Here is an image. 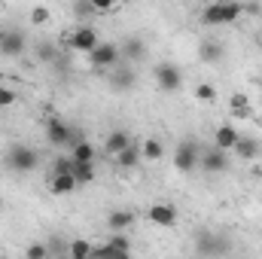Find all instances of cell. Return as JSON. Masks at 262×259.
<instances>
[{"label": "cell", "mask_w": 262, "mask_h": 259, "mask_svg": "<svg viewBox=\"0 0 262 259\" xmlns=\"http://www.w3.org/2000/svg\"><path fill=\"white\" fill-rule=\"evenodd\" d=\"M241 12H244L241 3H207L201 9V21L204 25H235Z\"/></svg>", "instance_id": "6da1fadb"}, {"label": "cell", "mask_w": 262, "mask_h": 259, "mask_svg": "<svg viewBox=\"0 0 262 259\" xmlns=\"http://www.w3.org/2000/svg\"><path fill=\"white\" fill-rule=\"evenodd\" d=\"M6 162H9V168H12L15 174H28V171H34V168L40 165V156H37V149L28 146V143H12L9 153H6Z\"/></svg>", "instance_id": "7a4b0ae2"}, {"label": "cell", "mask_w": 262, "mask_h": 259, "mask_svg": "<svg viewBox=\"0 0 262 259\" xmlns=\"http://www.w3.org/2000/svg\"><path fill=\"white\" fill-rule=\"evenodd\" d=\"M198 159H201L198 143L195 140H183V143L177 146V153H174V168H177L180 174H192L198 168Z\"/></svg>", "instance_id": "3957f363"}, {"label": "cell", "mask_w": 262, "mask_h": 259, "mask_svg": "<svg viewBox=\"0 0 262 259\" xmlns=\"http://www.w3.org/2000/svg\"><path fill=\"white\" fill-rule=\"evenodd\" d=\"M67 43H70V49H79V52H89V55L101 46L98 31H95L92 25H76V31L67 37Z\"/></svg>", "instance_id": "277c9868"}, {"label": "cell", "mask_w": 262, "mask_h": 259, "mask_svg": "<svg viewBox=\"0 0 262 259\" xmlns=\"http://www.w3.org/2000/svg\"><path fill=\"white\" fill-rule=\"evenodd\" d=\"M156 82H159L162 92H177V89L183 85V73H180L177 64L162 61V64H156Z\"/></svg>", "instance_id": "5b68a950"}, {"label": "cell", "mask_w": 262, "mask_h": 259, "mask_svg": "<svg viewBox=\"0 0 262 259\" xmlns=\"http://www.w3.org/2000/svg\"><path fill=\"white\" fill-rule=\"evenodd\" d=\"M119 58H122V49H119L116 43H101V46L89 55L92 67H98V70H110V67L116 64Z\"/></svg>", "instance_id": "8992f818"}, {"label": "cell", "mask_w": 262, "mask_h": 259, "mask_svg": "<svg viewBox=\"0 0 262 259\" xmlns=\"http://www.w3.org/2000/svg\"><path fill=\"white\" fill-rule=\"evenodd\" d=\"M25 49H28V40H25L21 31H0V52H3V55L18 58Z\"/></svg>", "instance_id": "52a82bcc"}, {"label": "cell", "mask_w": 262, "mask_h": 259, "mask_svg": "<svg viewBox=\"0 0 262 259\" xmlns=\"http://www.w3.org/2000/svg\"><path fill=\"white\" fill-rule=\"evenodd\" d=\"M149 220H152L156 226H162V229H171V226H177L180 213H177L174 204H168V201H156V204L149 207Z\"/></svg>", "instance_id": "ba28073f"}, {"label": "cell", "mask_w": 262, "mask_h": 259, "mask_svg": "<svg viewBox=\"0 0 262 259\" xmlns=\"http://www.w3.org/2000/svg\"><path fill=\"white\" fill-rule=\"evenodd\" d=\"M198 165H201V168H204L207 174H223V171L229 168V156L210 146V149H204V153H201V159H198Z\"/></svg>", "instance_id": "9c48e42d"}, {"label": "cell", "mask_w": 262, "mask_h": 259, "mask_svg": "<svg viewBox=\"0 0 262 259\" xmlns=\"http://www.w3.org/2000/svg\"><path fill=\"white\" fill-rule=\"evenodd\" d=\"M238 140H241V134L235 125H220V128L213 131V149H220V153H229V149H235L238 146Z\"/></svg>", "instance_id": "30bf717a"}, {"label": "cell", "mask_w": 262, "mask_h": 259, "mask_svg": "<svg viewBox=\"0 0 262 259\" xmlns=\"http://www.w3.org/2000/svg\"><path fill=\"white\" fill-rule=\"evenodd\" d=\"M46 140H49L52 146H67V140H70V125H67L64 119H58V116L46 119Z\"/></svg>", "instance_id": "8fae6325"}, {"label": "cell", "mask_w": 262, "mask_h": 259, "mask_svg": "<svg viewBox=\"0 0 262 259\" xmlns=\"http://www.w3.org/2000/svg\"><path fill=\"white\" fill-rule=\"evenodd\" d=\"M134 210H125V207H119V210H113L110 217H107V226L113 229V235H128L131 226H134Z\"/></svg>", "instance_id": "7c38bea8"}, {"label": "cell", "mask_w": 262, "mask_h": 259, "mask_svg": "<svg viewBox=\"0 0 262 259\" xmlns=\"http://www.w3.org/2000/svg\"><path fill=\"white\" fill-rule=\"evenodd\" d=\"M125 146H131V134H128V131H122V128L110 131V134H107V140H104V153H107V156H113V159H116Z\"/></svg>", "instance_id": "4fadbf2b"}, {"label": "cell", "mask_w": 262, "mask_h": 259, "mask_svg": "<svg viewBox=\"0 0 262 259\" xmlns=\"http://www.w3.org/2000/svg\"><path fill=\"white\" fill-rule=\"evenodd\" d=\"M140 159H143V156H140V143H131V146H125V149L116 156V165H119L122 171H134V168L140 165Z\"/></svg>", "instance_id": "5bb4252c"}, {"label": "cell", "mask_w": 262, "mask_h": 259, "mask_svg": "<svg viewBox=\"0 0 262 259\" xmlns=\"http://www.w3.org/2000/svg\"><path fill=\"white\" fill-rule=\"evenodd\" d=\"M229 104H232V116H235V119H253V107H250V98H247L244 92L232 95Z\"/></svg>", "instance_id": "9a60e30c"}, {"label": "cell", "mask_w": 262, "mask_h": 259, "mask_svg": "<svg viewBox=\"0 0 262 259\" xmlns=\"http://www.w3.org/2000/svg\"><path fill=\"white\" fill-rule=\"evenodd\" d=\"M92 256H95L92 241H85V238H73V241L67 244V259H92Z\"/></svg>", "instance_id": "2e32d148"}, {"label": "cell", "mask_w": 262, "mask_h": 259, "mask_svg": "<svg viewBox=\"0 0 262 259\" xmlns=\"http://www.w3.org/2000/svg\"><path fill=\"white\" fill-rule=\"evenodd\" d=\"M140 156H143L146 162H159V159L165 156V146H162V140H159V137H146V140L140 143Z\"/></svg>", "instance_id": "e0dca14e"}, {"label": "cell", "mask_w": 262, "mask_h": 259, "mask_svg": "<svg viewBox=\"0 0 262 259\" xmlns=\"http://www.w3.org/2000/svg\"><path fill=\"white\" fill-rule=\"evenodd\" d=\"M98 177V171H95V162H73V180H76V186H85V183H92Z\"/></svg>", "instance_id": "ac0fdd59"}, {"label": "cell", "mask_w": 262, "mask_h": 259, "mask_svg": "<svg viewBox=\"0 0 262 259\" xmlns=\"http://www.w3.org/2000/svg\"><path fill=\"white\" fill-rule=\"evenodd\" d=\"M49 189H52V195H70L76 189V180H73V174H58L49 180Z\"/></svg>", "instance_id": "d6986e66"}, {"label": "cell", "mask_w": 262, "mask_h": 259, "mask_svg": "<svg viewBox=\"0 0 262 259\" xmlns=\"http://www.w3.org/2000/svg\"><path fill=\"white\" fill-rule=\"evenodd\" d=\"M70 159H73V162H82V165H85V162H95V143L82 140L79 146L70 149Z\"/></svg>", "instance_id": "ffe728a7"}, {"label": "cell", "mask_w": 262, "mask_h": 259, "mask_svg": "<svg viewBox=\"0 0 262 259\" xmlns=\"http://www.w3.org/2000/svg\"><path fill=\"white\" fill-rule=\"evenodd\" d=\"M235 153H238L241 159H247V162H250V159H256V156H259V143H256V140H250V137H241V140H238V146H235Z\"/></svg>", "instance_id": "44dd1931"}, {"label": "cell", "mask_w": 262, "mask_h": 259, "mask_svg": "<svg viewBox=\"0 0 262 259\" xmlns=\"http://www.w3.org/2000/svg\"><path fill=\"white\" fill-rule=\"evenodd\" d=\"M92 259H131V253L116 250V247H110V244H104V247H95V256H92Z\"/></svg>", "instance_id": "7402d4cb"}, {"label": "cell", "mask_w": 262, "mask_h": 259, "mask_svg": "<svg viewBox=\"0 0 262 259\" xmlns=\"http://www.w3.org/2000/svg\"><path fill=\"white\" fill-rule=\"evenodd\" d=\"M195 98L201 101V104H213V101H216V89H213L210 82H198L195 85Z\"/></svg>", "instance_id": "603a6c76"}, {"label": "cell", "mask_w": 262, "mask_h": 259, "mask_svg": "<svg viewBox=\"0 0 262 259\" xmlns=\"http://www.w3.org/2000/svg\"><path fill=\"white\" fill-rule=\"evenodd\" d=\"M122 55H125V58H134V61H137V58H143V40H137V37H134V40H125Z\"/></svg>", "instance_id": "cb8c5ba5"}, {"label": "cell", "mask_w": 262, "mask_h": 259, "mask_svg": "<svg viewBox=\"0 0 262 259\" xmlns=\"http://www.w3.org/2000/svg\"><path fill=\"white\" fill-rule=\"evenodd\" d=\"M28 18H31V25H46V21L52 18V9H49V6H34V9L28 12Z\"/></svg>", "instance_id": "d4e9b609"}, {"label": "cell", "mask_w": 262, "mask_h": 259, "mask_svg": "<svg viewBox=\"0 0 262 259\" xmlns=\"http://www.w3.org/2000/svg\"><path fill=\"white\" fill-rule=\"evenodd\" d=\"M58 174H73V159L70 156H58L52 162V177H58Z\"/></svg>", "instance_id": "484cf974"}, {"label": "cell", "mask_w": 262, "mask_h": 259, "mask_svg": "<svg viewBox=\"0 0 262 259\" xmlns=\"http://www.w3.org/2000/svg\"><path fill=\"white\" fill-rule=\"evenodd\" d=\"M25 256L28 259H49V247H46L43 241H34V244H28Z\"/></svg>", "instance_id": "4316f807"}, {"label": "cell", "mask_w": 262, "mask_h": 259, "mask_svg": "<svg viewBox=\"0 0 262 259\" xmlns=\"http://www.w3.org/2000/svg\"><path fill=\"white\" fill-rule=\"evenodd\" d=\"M113 85H116V89H131V85H134V73H131V70H116V73H113Z\"/></svg>", "instance_id": "83f0119b"}, {"label": "cell", "mask_w": 262, "mask_h": 259, "mask_svg": "<svg viewBox=\"0 0 262 259\" xmlns=\"http://www.w3.org/2000/svg\"><path fill=\"white\" fill-rule=\"evenodd\" d=\"M201 58H204V61H220V58H223V49H220L216 43H204V46H201Z\"/></svg>", "instance_id": "f1b7e54d"}, {"label": "cell", "mask_w": 262, "mask_h": 259, "mask_svg": "<svg viewBox=\"0 0 262 259\" xmlns=\"http://www.w3.org/2000/svg\"><path fill=\"white\" fill-rule=\"evenodd\" d=\"M37 55H40L43 61H55V58H58V49H55L52 43H40V49H37Z\"/></svg>", "instance_id": "f546056e"}, {"label": "cell", "mask_w": 262, "mask_h": 259, "mask_svg": "<svg viewBox=\"0 0 262 259\" xmlns=\"http://www.w3.org/2000/svg\"><path fill=\"white\" fill-rule=\"evenodd\" d=\"M110 247H116V250H125V253H131V241H128V235H113L110 241H107Z\"/></svg>", "instance_id": "4dcf8cb0"}, {"label": "cell", "mask_w": 262, "mask_h": 259, "mask_svg": "<svg viewBox=\"0 0 262 259\" xmlns=\"http://www.w3.org/2000/svg\"><path fill=\"white\" fill-rule=\"evenodd\" d=\"M15 104V92L9 85H0V107H12Z\"/></svg>", "instance_id": "1f68e13d"}, {"label": "cell", "mask_w": 262, "mask_h": 259, "mask_svg": "<svg viewBox=\"0 0 262 259\" xmlns=\"http://www.w3.org/2000/svg\"><path fill=\"white\" fill-rule=\"evenodd\" d=\"M73 12H76L79 18H85V15H95V6H92V0H89V3H73Z\"/></svg>", "instance_id": "d6a6232c"}, {"label": "cell", "mask_w": 262, "mask_h": 259, "mask_svg": "<svg viewBox=\"0 0 262 259\" xmlns=\"http://www.w3.org/2000/svg\"><path fill=\"white\" fill-rule=\"evenodd\" d=\"M92 6H95V12H113L116 9V3H110V0H92Z\"/></svg>", "instance_id": "836d02e7"}]
</instances>
